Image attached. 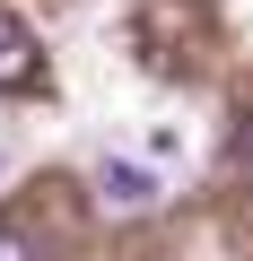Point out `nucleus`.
Listing matches in <instances>:
<instances>
[{
    "label": "nucleus",
    "mask_w": 253,
    "mask_h": 261,
    "mask_svg": "<svg viewBox=\"0 0 253 261\" xmlns=\"http://www.w3.org/2000/svg\"><path fill=\"white\" fill-rule=\"evenodd\" d=\"M44 79V53H35V35L18 27V18H0V96L9 87H35Z\"/></svg>",
    "instance_id": "2"
},
{
    "label": "nucleus",
    "mask_w": 253,
    "mask_h": 261,
    "mask_svg": "<svg viewBox=\"0 0 253 261\" xmlns=\"http://www.w3.org/2000/svg\"><path fill=\"white\" fill-rule=\"evenodd\" d=\"M0 261H35V244H27L18 226H0Z\"/></svg>",
    "instance_id": "3"
},
{
    "label": "nucleus",
    "mask_w": 253,
    "mask_h": 261,
    "mask_svg": "<svg viewBox=\"0 0 253 261\" xmlns=\"http://www.w3.org/2000/svg\"><path fill=\"white\" fill-rule=\"evenodd\" d=\"M96 200H105L113 218H140V209H157V174L131 166V157H105V166H96Z\"/></svg>",
    "instance_id": "1"
}]
</instances>
